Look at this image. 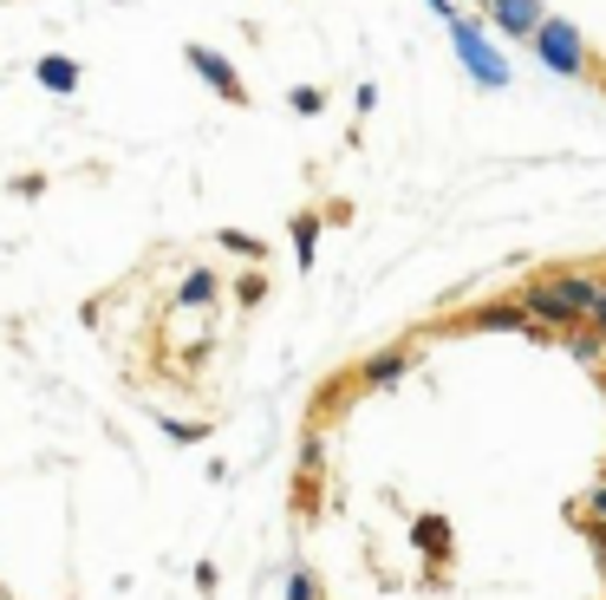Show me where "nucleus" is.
<instances>
[{
	"label": "nucleus",
	"instance_id": "1",
	"mask_svg": "<svg viewBox=\"0 0 606 600\" xmlns=\"http://www.w3.org/2000/svg\"><path fill=\"white\" fill-rule=\"evenodd\" d=\"M444 26H450V46H457V59L470 65V78H477L483 91H503V85H509V59L496 52V39H490L477 20H463V13H450Z\"/></svg>",
	"mask_w": 606,
	"mask_h": 600
},
{
	"label": "nucleus",
	"instance_id": "2",
	"mask_svg": "<svg viewBox=\"0 0 606 600\" xmlns=\"http://www.w3.org/2000/svg\"><path fill=\"white\" fill-rule=\"evenodd\" d=\"M529 46H535V59H542L555 78H581V72H588V39H581V26H574V20L542 13V26L529 33Z\"/></svg>",
	"mask_w": 606,
	"mask_h": 600
},
{
	"label": "nucleus",
	"instance_id": "3",
	"mask_svg": "<svg viewBox=\"0 0 606 600\" xmlns=\"http://www.w3.org/2000/svg\"><path fill=\"white\" fill-rule=\"evenodd\" d=\"M183 59H189V72L215 91V98H228V105H248V85L235 78V65L222 59V52H209V46H183Z\"/></svg>",
	"mask_w": 606,
	"mask_h": 600
},
{
	"label": "nucleus",
	"instance_id": "4",
	"mask_svg": "<svg viewBox=\"0 0 606 600\" xmlns=\"http://www.w3.org/2000/svg\"><path fill=\"white\" fill-rule=\"evenodd\" d=\"M522 314H529L535 327H555V333H561V327H581V314L561 301L555 281H529V287H522Z\"/></svg>",
	"mask_w": 606,
	"mask_h": 600
},
{
	"label": "nucleus",
	"instance_id": "5",
	"mask_svg": "<svg viewBox=\"0 0 606 600\" xmlns=\"http://www.w3.org/2000/svg\"><path fill=\"white\" fill-rule=\"evenodd\" d=\"M483 13H490V26H496L503 39H529L548 7H542V0H483Z\"/></svg>",
	"mask_w": 606,
	"mask_h": 600
},
{
	"label": "nucleus",
	"instance_id": "6",
	"mask_svg": "<svg viewBox=\"0 0 606 600\" xmlns=\"http://www.w3.org/2000/svg\"><path fill=\"white\" fill-rule=\"evenodd\" d=\"M470 327H477V333H522V340H535V333H542V327L522 314V301H516V307H503V301H496V307H477V314H470Z\"/></svg>",
	"mask_w": 606,
	"mask_h": 600
},
{
	"label": "nucleus",
	"instance_id": "7",
	"mask_svg": "<svg viewBox=\"0 0 606 600\" xmlns=\"http://www.w3.org/2000/svg\"><path fill=\"white\" fill-rule=\"evenodd\" d=\"M405 372H411V346H392V353H372L359 366V385H398Z\"/></svg>",
	"mask_w": 606,
	"mask_h": 600
},
{
	"label": "nucleus",
	"instance_id": "8",
	"mask_svg": "<svg viewBox=\"0 0 606 600\" xmlns=\"http://www.w3.org/2000/svg\"><path fill=\"white\" fill-rule=\"evenodd\" d=\"M33 78H39L46 91H59V98H65V91H78V59H65V52H46V59L33 65Z\"/></svg>",
	"mask_w": 606,
	"mask_h": 600
},
{
	"label": "nucleus",
	"instance_id": "9",
	"mask_svg": "<svg viewBox=\"0 0 606 600\" xmlns=\"http://www.w3.org/2000/svg\"><path fill=\"white\" fill-rule=\"evenodd\" d=\"M555 287H561V301L574 307V314H594V301H601V281L594 274H548Z\"/></svg>",
	"mask_w": 606,
	"mask_h": 600
},
{
	"label": "nucleus",
	"instance_id": "10",
	"mask_svg": "<svg viewBox=\"0 0 606 600\" xmlns=\"http://www.w3.org/2000/svg\"><path fill=\"white\" fill-rule=\"evenodd\" d=\"M215 287H222V281H215L209 268H196V274L176 287V314H183V307H209V301H215Z\"/></svg>",
	"mask_w": 606,
	"mask_h": 600
},
{
	"label": "nucleus",
	"instance_id": "11",
	"mask_svg": "<svg viewBox=\"0 0 606 600\" xmlns=\"http://www.w3.org/2000/svg\"><path fill=\"white\" fill-rule=\"evenodd\" d=\"M418 542H424V555H450V523L444 516H418Z\"/></svg>",
	"mask_w": 606,
	"mask_h": 600
},
{
	"label": "nucleus",
	"instance_id": "12",
	"mask_svg": "<svg viewBox=\"0 0 606 600\" xmlns=\"http://www.w3.org/2000/svg\"><path fill=\"white\" fill-rule=\"evenodd\" d=\"M313 248H320V222L300 216V222H294V255H300V268H313Z\"/></svg>",
	"mask_w": 606,
	"mask_h": 600
},
{
	"label": "nucleus",
	"instance_id": "13",
	"mask_svg": "<svg viewBox=\"0 0 606 600\" xmlns=\"http://www.w3.org/2000/svg\"><path fill=\"white\" fill-rule=\"evenodd\" d=\"M287 105H294L300 118H313V111L326 105V91H320V85H294V91H287Z\"/></svg>",
	"mask_w": 606,
	"mask_h": 600
},
{
	"label": "nucleus",
	"instance_id": "14",
	"mask_svg": "<svg viewBox=\"0 0 606 600\" xmlns=\"http://www.w3.org/2000/svg\"><path fill=\"white\" fill-rule=\"evenodd\" d=\"M287 600H320V588H313V575H307V568H294V575H287Z\"/></svg>",
	"mask_w": 606,
	"mask_h": 600
},
{
	"label": "nucleus",
	"instance_id": "15",
	"mask_svg": "<svg viewBox=\"0 0 606 600\" xmlns=\"http://www.w3.org/2000/svg\"><path fill=\"white\" fill-rule=\"evenodd\" d=\"M222 242H228L235 255H261V242H255V235H242V229H222Z\"/></svg>",
	"mask_w": 606,
	"mask_h": 600
},
{
	"label": "nucleus",
	"instance_id": "16",
	"mask_svg": "<svg viewBox=\"0 0 606 600\" xmlns=\"http://www.w3.org/2000/svg\"><path fill=\"white\" fill-rule=\"evenodd\" d=\"M581 529H588V542H594V555L606 562V523H594V516H581Z\"/></svg>",
	"mask_w": 606,
	"mask_h": 600
},
{
	"label": "nucleus",
	"instance_id": "17",
	"mask_svg": "<svg viewBox=\"0 0 606 600\" xmlns=\"http://www.w3.org/2000/svg\"><path fill=\"white\" fill-rule=\"evenodd\" d=\"M320 457H326V451H320V438H307V444H300V470H320Z\"/></svg>",
	"mask_w": 606,
	"mask_h": 600
},
{
	"label": "nucleus",
	"instance_id": "18",
	"mask_svg": "<svg viewBox=\"0 0 606 600\" xmlns=\"http://www.w3.org/2000/svg\"><path fill=\"white\" fill-rule=\"evenodd\" d=\"M581 516H594V523H606V483L594 490V497H588V510H581Z\"/></svg>",
	"mask_w": 606,
	"mask_h": 600
},
{
	"label": "nucleus",
	"instance_id": "19",
	"mask_svg": "<svg viewBox=\"0 0 606 600\" xmlns=\"http://www.w3.org/2000/svg\"><path fill=\"white\" fill-rule=\"evenodd\" d=\"M594 327H601V340H606V281H601V301H594V314H588Z\"/></svg>",
	"mask_w": 606,
	"mask_h": 600
},
{
	"label": "nucleus",
	"instance_id": "20",
	"mask_svg": "<svg viewBox=\"0 0 606 600\" xmlns=\"http://www.w3.org/2000/svg\"><path fill=\"white\" fill-rule=\"evenodd\" d=\"M431 7H437V13H444V20H450V13H457V7H450V0H431Z\"/></svg>",
	"mask_w": 606,
	"mask_h": 600
},
{
	"label": "nucleus",
	"instance_id": "21",
	"mask_svg": "<svg viewBox=\"0 0 606 600\" xmlns=\"http://www.w3.org/2000/svg\"><path fill=\"white\" fill-rule=\"evenodd\" d=\"M477 7H483V0H477Z\"/></svg>",
	"mask_w": 606,
	"mask_h": 600
}]
</instances>
